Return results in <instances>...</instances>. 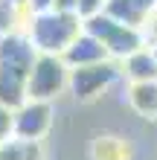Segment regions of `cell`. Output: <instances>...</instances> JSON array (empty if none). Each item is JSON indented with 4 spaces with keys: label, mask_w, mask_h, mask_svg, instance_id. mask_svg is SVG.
<instances>
[{
    "label": "cell",
    "mask_w": 157,
    "mask_h": 160,
    "mask_svg": "<svg viewBox=\"0 0 157 160\" xmlns=\"http://www.w3.org/2000/svg\"><path fill=\"white\" fill-rule=\"evenodd\" d=\"M81 32V18L79 12H61V9H44L32 12L26 21V35L38 52H52L61 55L73 38Z\"/></svg>",
    "instance_id": "6da1fadb"
},
{
    "label": "cell",
    "mask_w": 157,
    "mask_h": 160,
    "mask_svg": "<svg viewBox=\"0 0 157 160\" xmlns=\"http://www.w3.org/2000/svg\"><path fill=\"white\" fill-rule=\"evenodd\" d=\"M81 29L90 32L96 41H102V47L108 50V55L114 61L128 58L134 50L143 47V38H140V29L137 26H128L122 21H116L108 12H96L90 18H81Z\"/></svg>",
    "instance_id": "7a4b0ae2"
},
{
    "label": "cell",
    "mask_w": 157,
    "mask_h": 160,
    "mask_svg": "<svg viewBox=\"0 0 157 160\" xmlns=\"http://www.w3.org/2000/svg\"><path fill=\"white\" fill-rule=\"evenodd\" d=\"M67 79H70V67L61 55L38 52V58L32 61L29 76H26V99L52 102L67 88Z\"/></svg>",
    "instance_id": "3957f363"
},
{
    "label": "cell",
    "mask_w": 157,
    "mask_h": 160,
    "mask_svg": "<svg viewBox=\"0 0 157 160\" xmlns=\"http://www.w3.org/2000/svg\"><path fill=\"white\" fill-rule=\"evenodd\" d=\"M119 70L114 58L96 61V64H85V67H70V79L67 88L79 102H93L99 93H105L110 84L119 79Z\"/></svg>",
    "instance_id": "277c9868"
},
{
    "label": "cell",
    "mask_w": 157,
    "mask_h": 160,
    "mask_svg": "<svg viewBox=\"0 0 157 160\" xmlns=\"http://www.w3.org/2000/svg\"><path fill=\"white\" fill-rule=\"evenodd\" d=\"M52 125V105L41 99H26L12 111V134L21 140H41Z\"/></svg>",
    "instance_id": "5b68a950"
},
{
    "label": "cell",
    "mask_w": 157,
    "mask_h": 160,
    "mask_svg": "<svg viewBox=\"0 0 157 160\" xmlns=\"http://www.w3.org/2000/svg\"><path fill=\"white\" fill-rule=\"evenodd\" d=\"M61 58L67 61V67H85V64L105 61V58H110V55H108V50L102 47V41H96L90 32L81 29L76 38H73V44L61 52Z\"/></svg>",
    "instance_id": "8992f818"
},
{
    "label": "cell",
    "mask_w": 157,
    "mask_h": 160,
    "mask_svg": "<svg viewBox=\"0 0 157 160\" xmlns=\"http://www.w3.org/2000/svg\"><path fill=\"white\" fill-rule=\"evenodd\" d=\"M26 76L29 73L9 67V64H0V105L6 108H17L26 102Z\"/></svg>",
    "instance_id": "52a82bcc"
},
{
    "label": "cell",
    "mask_w": 157,
    "mask_h": 160,
    "mask_svg": "<svg viewBox=\"0 0 157 160\" xmlns=\"http://www.w3.org/2000/svg\"><path fill=\"white\" fill-rule=\"evenodd\" d=\"M151 9H157V0H105L102 12H108L110 18H116L128 26H140Z\"/></svg>",
    "instance_id": "ba28073f"
},
{
    "label": "cell",
    "mask_w": 157,
    "mask_h": 160,
    "mask_svg": "<svg viewBox=\"0 0 157 160\" xmlns=\"http://www.w3.org/2000/svg\"><path fill=\"white\" fill-rule=\"evenodd\" d=\"M122 73L131 82H151L157 79V52L149 47L134 50L128 58H122Z\"/></svg>",
    "instance_id": "9c48e42d"
},
{
    "label": "cell",
    "mask_w": 157,
    "mask_h": 160,
    "mask_svg": "<svg viewBox=\"0 0 157 160\" xmlns=\"http://www.w3.org/2000/svg\"><path fill=\"white\" fill-rule=\"evenodd\" d=\"M128 102H131V108L140 117L157 119V79H151V82H131Z\"/></svg>",
    "instance_id": "30bf717a"
},
{
    "label": "cell",
    "mask_w": 157,
    "mask_h": 160,
    "mask_svg": "<svg viewBox=\"0 0 157 160\" xmlns=\"http://www.w3.org/2000/svg\"><path fill=\"white\" fill-rule=\"evenodd\" d=\"M0 160H41V143L38 140H21L9 137L0 143Z\"/></svg>",
    "instance_id": "8fae6325"
},
{
    "label": "cell",
    "mask_w": 157,
    "mask_h": 160,
    "mask_svg": "<svg viewBox=\"0 0 157 160\" xmlns=\"http://www.w3.org/2000/svg\"><path fill=\"white\" fill-rule=\"evenodd\" d=\"M93 160H131V146L119 137H99L93 143Z\"/></svg>",
    "instance_id": "7c38bea8"
},
{
    "label": "cell",
    "mask_w": 157,
    "mask_h": 160,
    "mask_svg": "<svg viewBox=\"0 0 157 160\" xmlns=\"http://www.w3.org/2000/svg\"><path fill=\"white\" fill-rule=\"evenodd\" d=\"M137 29H140L143 47H149V50H157V9H151V12L145 15V21L137 26Z\"/></svg>",
    "instance_id": "4fadbf2b"
},
{
    "label": "cell",
    "mask_w": 157,
    "mask_h": 160,
    "mask_svg": "<svg viewBox=\"0 0 157 160\" xmlns=\"http://www.w3.org/2000/svg\"><path fill=\"white\" fill-rule=\"evenodd\" d=\"M105 9V0H76V12L79 18H90L96 12H102Z\"/></svg>",
    "instance_id": "5bb4252c"
},
{
    "label": "cell",
    "mask_w": 157,
    "mask_h": 160,
    "mask_svg": "<svg viewBox=\"0 0 157 160\" xmlns=\"http://www.w3.org/2000/svg\"><path fill=\"white\" fill-rule=\"evenodd\" d=\"M12 137V108L0 105V143Z\"/></svg>",
    "instance_id": "9a60e30c"
},
{
    "label": "cell",
    "mask_w": 157,
    "mask_h": 160,
    "mask_svg": "<svg viewBox=\"0 0 157 160\" xmlns=\"http://www.w3.org/2000/svg\"><path fill=\"white\" fill-rule=\"evenodd\" d=\"M29 12H44V9H52V0H26Z\"/></svg>",
    "instance_id": "2e32d148"
},
{
    "label": "cell",
    "mask_w": 157,
    "mask_h": 160,
    "mask_svg": "<svg viewBox=\"0 0 157 160\" xmlns=\"http://www.w3.org/2000/svg\"><path fill=\"white\" fill-rule=\"evenodd\" d=\"M52 9H61V12H76V0H52Z\"/></svg>",
    "instance_id": "e0dca14e"
},
{
    "label": "cell",
    "mask_w": 157,
    "mask_h": 160,
    "mask_svg": "<svg viewBox=\"0 0 157 160\" xmlns=\"http://www.w3.org/2000/svg\"><path fill=\"white\" fill-rule=\"evenodd\" d=\"M9 3H26V0H9Z\"/></svg>",
    "instance_id": "ac0fdd59"
},
{
    "label": "cell",
    "mask_w": 157,
    "mask_h": 160,
    "mask_svg": "<svg viewBox=\"0 0 157 160\" xmlns=\"http://www.w3.org/2000/svg\"><path fill=\"white\" fill-rule=\"evenodd\" d=\"M154 52H157V50H154Z\"/></svg>",
    "instance_id": "d6986e66"
}]
</instances>
